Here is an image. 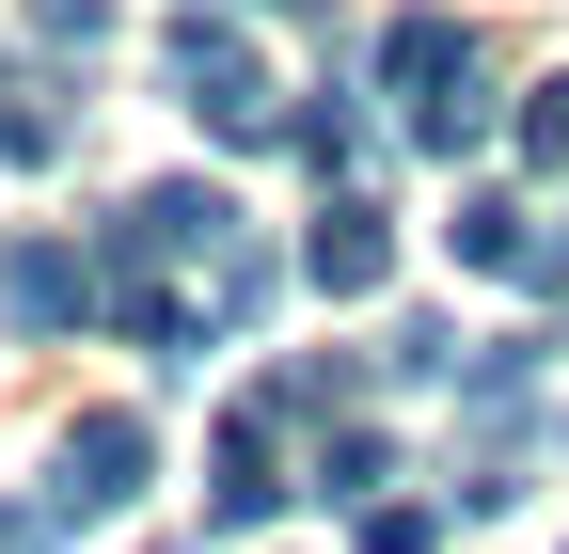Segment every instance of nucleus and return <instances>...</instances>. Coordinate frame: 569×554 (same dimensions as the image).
I'll list each match as a JSON object with an SVG mask.
<instances>
[{"instance_id": "f257e3e1", "label": "nucleus", "mask_w": 569, "mask_h": 554, "mask_svg": "<svg viewBox=\"0 0 569 554\" xmlns=\"http://www.w3.org/2000/svg\"><path fill=\"white\" fill-rule=\"evenodd\" d=\"M380 96L411 127V159H475L490 144V63H475V32L443 17V0H411V17L380 32Z\"/></svg>"}, {"instance_id": "f03ea898", "label": "nucleus", "mask_w": 569, "mask_h": 554, "mask_svg": "<svg viewBox=\"0 0 569 554\" xmlns=\"http://www.w3.org/2000/svg\"><path fill=\"white\" fill-rule=\"evenodd\" d=\"M159 96L206 127V144H284V96H269V63L238 32V0H190V17L159 32Z\"/></svg>"}, {"instance_id": "7ed1b4c3", "label": "nucleus", "mask_w": 569, "mask_h": 554, "mask_svg": "<svg viewBox=\"0 0 569 554\" xmlns=\"http://www.w3.org/2000/svg\"><path fill=\"white\" fill-rule=\"evenodd\" d=\"M142 475H159V428H142V412H80V428L48 444V507L63 523H127Z\"/></svg>"}, {"instance_id": "20e7f679", "label": "nucleus", "mask_w": 569, "mask_h": 554, "mask_svg": "<svg viewBox=\"0 0 569 554\" xmlns=\"http://www.w3.org/2000/svg\"><path fill=\"white\" fill-rule=\"evenodd\" d=\"M96 301H111V269H96L80 238H17V254H0V317L32 333V349H63V333H80Z\"/></svg>"}, {"instance_id": "39448f33", "label": "nucleus", "mask_w": 569, "mask_h": 554, "mask_svg": "<svg viewBox=\"0 0 569 554\" xmlns=\"http://www.w3.org/2000/svg\"><path fill=\"white\" fill-rule=\"evenodd\" d=\"M301 286H317V301H380V286H396V222H380L365 190H332L317 222H301Z\"/></svg>"}, {"instance_id": "423d86ee", "label": "nucleus", "mask_w": 569, "mask_h": 554, "mask_svg": "<svg viewBox=\"0 0 569 554\" xmlns=\"http://www.w3.org/2000/svg\"><path fill=\"white\" fill-rule=\"evenodd\" d=\"M127 238L159 254V269H174V254H206V269H222V254H238V190H206V175H159V190H127Z\"/></svg>"}, {"instance_id": "0eeeda50", "label": "nucleus", "mask_w": 569, "mask_h": 554, "mask_svg": "<svg viewBox=\"0 0 569 554\" xmlns=\"http://www.w3.org/2000/svg\"><path fill=\"white\" fill-rule=\"evenodd\" d=\"M269 428H284V412H222V459H206V538H253V523L284 507V459H269Z\"/></svg>"}, {"instance_id": "6e6552de", "label": "nucleus", "mask_w": 569, "mask_h": 554, "mask_svg": "<svg viewBox=\"0 0 569 554\" xmlns=\"http://www.w3.org/2000/svg\"><path fill=\"white\" fill-rule=\"evenodd\" d=\"M443 254H459V269H490V286H553V238L522 222V206H507V190H475V206H459V222H443Z\"/></svg>"}, {"instance_id": "1a4fd4ad", "label": "nucleus", "mask_w": 569, "mask_h": 554, "mask_svg": "<svg viewBox=\"0 0 569 554\" xmlns=\"http://www.w3.org/2000/svg\"><path fill=\"white\" fill-rule=\"evenodd\" d=\"M284 144H301V159H317V175L348 190V175H365V159H380V127H365V111H348V80H317V111H284Z\"/></svg>"}, {"instance_id": "9d476101", "label": "nucleus", "mask_w": 569, "mask_h": 554, "mask_svg": "<svg viewBox=\"0 0 569 554\" xmlns=\"http://www.w3.org/2000/svg\"><path fill=\"white\" fill-rule=\"evenodd\" d=\"M380 475H396V444L365 428V412H348V428H317V475H301V492H332V507H380Z\"/></svg>"}, {"instance_id": "9b49d317", "label": "nucleus", "mask_w": 569, "mask_h": 554, "mask_svg": "<svg viewBox=\"0 0 569 554\" xmlns=\"http://www.w3.org/2000/svg\"><path fill=\"white\" fill-rule=\"evenodd\" d=\"M63 144H80V111H63V80H0V159H63Z\"/></svg>"}, {"instance_id": "f8f14e48", "label": "nucleus", "mask_w": 569, "mask_h": 554, "mask_svg": "<svg viewBox=\"0 0 569 554\" xmlns=\"http://www.w3.org/2000/svg\"><path fill=\"white\" fill-rule=\"evenodd\" d=\"M507 144H522L538 175H569V63H553V80H538V96H522V127H507Z\"/></svg>"}, {"instance_id": "ddd939ff", "label": "nucleus", "mask_w": 569, "mask_h": 554, "mask_svg": "<svg viewBox=\"0 0 569 554\" xmlns=\"http://www.w3.org/2000/svg\"><path fill=\"white\" fill-rule=\"evenodd\" d=\"M443 538V507H365V554H427Z\"/></svg>"}, {"instance_id": "4468645a", "label": "nucleus", "mask_w": 569, "mask_h": 554, "mask_svg": "<svg viewBox=\"0 0 569 554\" xmlns=\"http://www.w3.org/2000/svg\"><path fill=\"white\" fill-rule=\"evenodd\" d=\"M32 32H48V48H96V32H111V0H32Z\"/></svg>"}, {"instance_id": "2eb2a0df", "label": "nucleus", "mask_w": 569, "mask_h": 554, "mask_svg": "<svg viewBox=\"0 0 569 554\" xmlns=\"http://www.w3.org/2000/svg\"><path fill=\"white\" fill-rule=\"evenodd\" d=\"M238 17H253V0H238ZM269 17H332V0H269Z\"/></svg>"}, {"instance_id": "dca6fc26", "label": "nucleus", "mask_w": 569, "mask_h": 554, "mask_svg": "<svg viewBox=\"0 0 569 554\" xmlns=\"http://www.w3.org/2000/svg\"><path fill=\"white\" fill-rule=\"evenodd\" d=\"M553 286H569V222H553Z\"/></svg>"}, {"instance_id": "f3484780", "label": "nucleus", "mask_w": 569, "mask_h": 554, "mask_svg": "<svg viewBox=\"0 0 569 554\" xmlns=\"http://www.w3.org/2000/svg\"><path fill=\"white\" fill-rule=\"evenodd\" d=\"M159 554H174V538H159Z\"/></svg>"}]
</instances>
